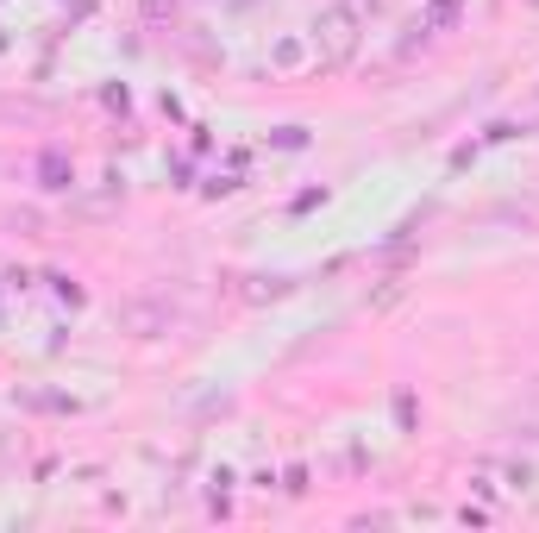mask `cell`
I'll list each match as a JSON object with an SVG mask.
<instances>
[{"label":"cell","instance_id":"1","mask_svg":"<svg viewBox=\"0 0 539 533\" xmlns=\"http://www.w3.org/2000/svg\"><path fill=\"white\" fill-rule=\"evenodd\" d=\"M364 7L370 0H333L320 19H314V57L326 69H339L351 51H358V26H364Z\"/></svg>","mask_w":539,"mask_h":533}]
</instances>
